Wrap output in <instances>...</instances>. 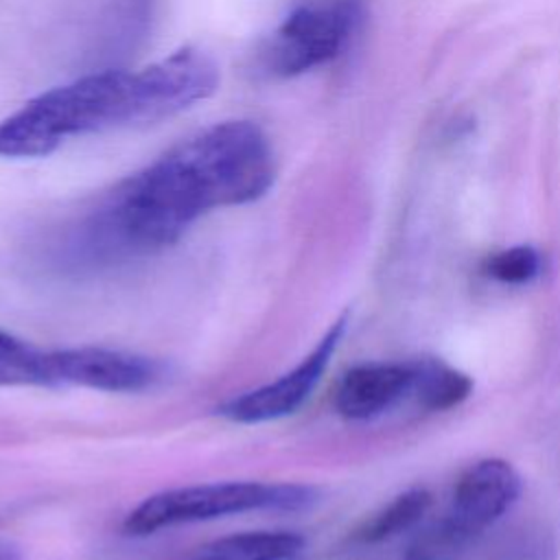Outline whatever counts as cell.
Wrapping results in <instances>:
<instances>
[{"label":"cell","mask_w":560,"mask_h":560,"mask_svg":"<svg viewBox=\"0 0 560 560\" xmlns=\"http://www.w3.org/2000/svg\"><path fill=\"white\" fill-rule=\"evenodd\" d=\"M273 179V151L258 125L214 122L101 195L72 225L70 254L112 265L160 252L203 214L260 199Z\"/></svg>","instance_id":"cell-1"},{"label":"cell","mask_w":560,"mask_h":560,"mask_svg":"<svg viewBox=\"0 0 560 560\" xmlns=\"http://www.w3.org/2000/svg\"><path fill=\"white\" fill-rule=\"evenodd\" d=\"M217 85L214 59L192 46L133 70L85 74L0 118V158H44L79 136L153 125L208 98Z\"/></svg>","instance_id":"cell-2"},{"label":"cell","mask_w":560,"mask_h":560,"mask_svg":"<svg viewBox=\"0 0 560 560\" xmlns=\"http://www.w3.org/2000/svg\"><path fill=\"white\" fill-rule=\"evenodd\" d=\"M317 501V490L302 483L262 481H212L160 490L142 499L127 516L129 536H149L160 529L203 523L230 514L273 510L302 512Z\"/></svg>","instance_id":"cell-3"},{"label":"cell","mask_w":560,"mask_h":560,"mask_svg":"<svg viewBox=\"0 0 560 560\" xmlns=\"http://www.w3.org/2000/svg\"><path fill=\"white\" fill-rule=\"evenodd\" d=\"M354 7L346 0L302 4L271 35L262 59L276 77H298L335 59L350 39Z\"/></svg>","instance_id":"cell-4"},{"label":"cell","mask_w":560,"mask_h":560,"mask_svg":"<svg viewBox=\"0 0 560 560\" xmlns=\"http://www.w3.org/2000/svg\"><path fill=\"white\" fill-rule=\"evenodd\" d=\"M346 324L348 315L335 319L300 363L260 387L223 400L217 407V413L236 424H260L295 413L322 381L339 341L343 339Z\"/></svg>","instance_id":"cell-5"},{"label":"cell","mask_w":560,"mask_h":560,"mask_svg":"<svg viewBox=\"0 0 560 560\" xmlns=\"http://www.w3.org/2000/svg\"><path fill=\"white\" fill-rule=\"evenodd\" d=\"M52 387H83L109 394H133L158 385L164 368L142 354L109 348L50 350Z\"/></svg>","instance_id":"cell-6"},{"label":"cell","mask_w":560,"mask_h":560,"mask_svg":"<svg viewBox=\"0 0 560 560\" xmlns=\"http://www.w3.org/2000/svg\"><path fill=\"white\" fill-rule=\"evenodd\" d=\"M521 477L503 459H481L466 468L455 483L451 508L444 514L457 529L475 538L494 525L518 499Z\"/></svg>","instance_id":"cell-7"},{"label":"cell","mask_w":560,"mask_h":560,"mask_svg":"<svg viewBox=\"0 0 560 560\" xmlns=\"http://www.w3.org/2000/svg\"><path fill=\"white\" fill-rule=\"evenodd\" d=\"M411 363H359L335 389V409L346 420H372L411 394Z\"/></svg>","instance_id":"cell-8"},{"label":"cell","mask_w":560,"mask_h":560,"mask_svg":"<svg viewBox=\"0 0 560 560\" xmlns=\"http://www.w3.org/2000/svg\"><path fill=\"white\" fill-rule=\"evenodd\" d=\"M304 549V538L295 532H241L203 545L195 560H293Z\"/></svg>","instance_id":"cell-9"},{"label":"cell","mask_w":560,"mask_h":560,"mask_svg":"<svg viewBox=\"0 0 560 560\" xmlns=\"http://www.w3.org/2000/svg\"><path fill=\"white\" fill-rule=\"evenodd\" d=\"M411 394L422 409L442 411L459 405L472 392V381L440 359L411 361Z\"/></svg>","instance_id":"cell-10"},{"label":"cell","mask_w":560,"mask_h":560,"mask_svg":"<svg viewBox=\"0 0 560 560\" xmlns=\"http://www.w3.org/2000/svg\"><path fill=\"white\" fill-rule=\"evenodd\" d=\"M0 387H52L50 350L0 328Z\"/></svg>","instance_id":"cell-11"},{"label":"cell","mask_w":560,"mask_h":560,"mask_svg":"<svg viewBox=\"0 0 560 560\" xmlns=\"http://www.w3.org/2000/svg\"><path fill=\"white\" fill-rule=\"evenodd\" d=\"M429 508L431 494L424 488L405 490L363 523V527L359 529V540L381 542L394 538L418 525L420 518L429 512Z\"/></svg>","instance_id":"cell-12"},{"label":"cell","mask_w":560,"mask_h":560,"mask_svg":"<svg viewBox=\"0 0 560 560\" xmlns=\"http://www.w3.org/2000/svg\"><path fill=\"white\" fill-rule=\"evenodd\" d=\"M470 540V536H466L444 516L413 538L405 560H457Z\"/></svg>","instance_id":"cell-13"},{"label":"cell","mask_w":560,"mask_h":560,"mask_svg":"<svg viewBox=\"0 0 560 560\" xmlns=\"http://www.w3.org/2000/svg\"><path fill=\"white\" fill-rule=\"evenodd\" d=\"M483 271L503 284H525L540 273V254L529 245H514L488 256Z\"/></svg>","instance_id":"cell-14"},{"label":"cell","mask_w":560,"mask_h":560,"mask_svg":"<svg viewBox=\"0 0 560 560\" xmlns=\"http://www.w3.org/2000/svg\"><path fill=\"white\" fill-rule=\"evenodd\" d=\"M0 560H24L22 547L9 538H0Z\"/></svg>","instance_id":"cell-15"}]
</instances>
